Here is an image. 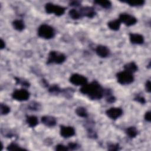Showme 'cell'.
I'll return each instance as SVG.
<instances>
[{"label":"cell","mask_w":151,"mask_h":151,"mask_svg":"<svg viewBox=\"0 0 151 151\" xmlns=\"http://www.w3.org/2000/svg\"><path fill=\"white\" fill-rule=\"evenodd\" d=\"M12 97L17 101H26L29 97V93L25 89H18L14 91Z\"/></svg>","instance_id":"cell-6"},{"label":"cell","mask_w":151,"mask_h":151,"mask_svg":"<svg viewBox=\"0 0 151 151\" xmlns=\"http://www.w3.org/2000/svg\"><path fill=\"white\" fill-rule=\"evenodd\" d=\"M94 3L104 8H109L111 6V3L109 1H95Z\"/></svg>","instance_id":"cell-21"},{"label":"cell","mask_w":151,"mask_h":151,"mask_svg":"<svg viewBox=\"0 0 151 151\" xmlns=\"http://www.w3.org/2000/svg\"><path fill=\"white\" fill-rule=\"evenodd\" d=\"M96 52L97 54L102 58L107 57L110 54V50L107 47L103 45H99L96 47Z\"/></svg>","instance_id":"cell-12"},{"label":"cell","mask_w":151,"mask_h":151,"mask_svg":"<svg viewBox=\"0 0 151 151\" xmlns=\"http://www.w3.org/2000/svg\"><path fill=\"white\" fill-rule=\"evenodd\" d=\"M117 81L122 85H126L131 84L134 81V77L132 73L123 71L119 72L116 75Z\"/></svg>","instance_id":"cell-4"},{"label":"cell","mask_w":151,"mask_h":151,"mask_svg":"<svg viewBox=\"0 0 151 151\" xmlns=\"http://www.w3.org/2000/svg\"><path fill=\"white\" fill-rule=\"evenodd\" d=\"M0 47H1V49L2 50L5 48V41L2 40V39H1V42H0Z\"/></svg>","instance_id":"cell-34"},{"label":"cell","mask_w":151,"mask_h":151,"mask_svg":"<svg viewBox=\"0 0 151 151\" xmlns=\"http://www.w3.org/2000/svg\"><path fill=\"white\" fill-rule=\"evenodd\" d=\"M106 113L111 119L116 120L122 115L123 110L119 107H111L106 110Z\"/></svg>","instance_id":"cell-9"},{"label":"cell","mask_w":151,"mask_h":151,"mask_svg":"<svg viewBox=\"0 0 151 151\" xmlns=\"http://www.w3.org/2000/svg\"><path fill=\"white\" fill-rule=\"evenodd\" d=\"M26 122L28 126L31 127H34L36 126L38 123V119L35 116H27Z\"/></svg>","instance_id":"cell-15"},{"label":"cell","mask_w":151,"mask_h":151,"mask_svg":"<svg viewBox=\"0 0 151 151\" xmlns=\"http://www.w3.org/2000/svg\"><path fill=\"white\" fill-rule=\"evenodd\" d=\"M76 113L81 117H87L88 116V113L86 108L83 107H78L76 109Z\"/></svg>","instance_id":"cell-20"},{"label":"cell","mask_w":151,"mask_h":151,"mask_svg":"<svg viewBox=\"0 0 151 151\" xmlns=\"http://www.w3.org/2000/svg\"><path fill=\"white\" fill-rule=\"evenodd\" d=\"M145 119L149 122H150L151 118H150V111L146 112V113L145 114Z\"/></svg>","instance_id":"cell-32"},{"label":"cell","mask_w":151,"mask_h":151,"mask_svg":"<svg viewBox=\"0 0 151 151\" xmlns=\"http://www.w3.org/2000/svg\"><path fill=\"white\" fill-rule=\"evenodd\" d=\"M54 28L47 24H42L38 29V35L44 39L52 38L54 37Z\"/></svg>","instance_id":"cell-2"},{"label":"cell","mask_w":151,"mask_h":151,"mask_svg":"<svg viewBox=\"0 0 151 151\" xmlns=\"http://www.w3.org/2000/svg\"><path fill=\"white\" fill-rule=\"evenodd\" d=\"M126 133L127 136L130 138L135 137L137 134V130L135 127L131 126L126 129Z\"/></svg>","instance_id":"cell-19"},{"label":"cell","mask_w":151,"mask_h":151,"mask_svg":"<svg viewBox=\"0 0 151 151\" xmlns=\"http://www.w3.org/2000/svg\"><path fill=\"white\" fill-rule=\"evenodd\" d=\"M69 15L70 17L73 18V19H79L81 16L79 12H78L77 10H76L75 9H71L69 12Z\"/></svg>","instance_id":"cell-22"},{"label":"cell","mask_w":151,"mask_h":151,"mask_svg":"<svg viewBox=\"0 0 151 151\" xmlns=\"http://www.w3.org/2000/svg\"><path fill=\"white\" fill-rule=\"evenodd\" d=\"M29 109L32 110H37L39 108V104L37 103L32 102L31 103L29 104Z\"/></svg>","instance_id":"cell-28"},{"label":"cell","mask_w":151,"mask_h":151,"mask_svg":"<svg viewBox=\"0 0 151 151\" xmlns=\"http://www.w3.org/2000/svg\"><path fill=\"white\" fill-rule=\"evenodd\" d=\"M145 88H146V90L147 92H149V93L150 92V81L149 80L147 81V82L146 83Z\"/></svg>","instance_id":"cell-33"},{"label":"cell","mask_w":151,"mask_h":151,"mask_svg":"<svg viewBox=\"0 0 151 151\" xmlns=\"http://www.w3.org/2000/svg\"><path fill=\"white\" fill-rule=\"evenodd\" d=\"M119 19L121 22L124 23L127 26L133 25L137 22V19L135 17L127 13H122L120 14Z\"/></svg>","instance_id":"cell-8"},{"label":"cell","mask_w":151,"mask_h":151,"mask_svg":"<svg viewBox=\"0 0 151 151\" xmlns=\"http://www.w3.org/2000/svg\"><path fill=\"white\" fill-rule=\"evenodd\" d=\"M130 41L134 44H142L144 42V37L139 34H130Z\"/></svg>","instance_id":"cell-13"},{"label":"cell","mask_w":151,"mask_h":151,"mask_svg":"<svg viewBox=\"0 0 151 151\" xmlns=\"http://www.w3.org/2000/svg\"><path fill=\"white\" fill-rule=\"evenodd\" d=\"M70 5L71 6H78L79 5V2L78 1H72L70 2Z\"/></svg>","instance_id":"cell-35"},{"label":"cell","mask_w":151,"mask_h":151,"mask_svg":"<svg viewBox=\"0 0 151 151\" xmlns=\"http://www.w3.org/2000/svg\"><path fill=\"white\" fill-rule=\"evenodd\" d=\"M134 100H136L137 101L139 102L140 103H142V104H144V103H145V102H146V100H145V98H144L143 96H136V97L134 98Z\"/></svg>","instance_id":"cell-30"},{"label":"cell","mask_w":151,"mask_h":151,"mask_svg":"<svg viewBox=\"0 0 151 151\" xmlns=\"http://www.w3.org/2000/svg\"><path fill=\"white\" fill-rule=\"evenodd\" d=\"M42 123L48 127H53L56 124L57 121L55 117L50 116H44L41 117Z\"/></svg>","instance_id":"cell-14"},{"label":"cell","mask_w":151,"mask_h":151,"mask_svg":"<svg viewBox=\"0 0 151 151\" xmlns=\"http://www.w3.org/2000/svg\"><path fill=\"white\" fill-rule=\"evenodd\" d=\"M125 2L128 4L130 6H141V5H143L145 3V1L143 0H142V1H128Z\"/></svg>","instance_id":"cell-24"},{"label":"cell","mask_w":151,"mask_h":151,"mask_svg":"<svg viewBox=\"0 0 151 151\" xmlns=\"http://www.w3.org/2000/svg\"><path fill=\"white\" fill-rule=\"evenodd\" d=\"M108 149L110 150H117L119 149V146L118 144H111L109 145Z\"/></svg>","instance_id":"cell-29"},{"label":"cell","mask_w":151,"mask_h":151,"mask_svg":"<svg viewBox=\"0 0 151 151\" xmlns=\"http://www.w3.org/2000/svg\"><path fill=\"white\" fill-rule=\"evenodd\" d=\"M121 25V22L119 19H115L107 23L109 28L113 31H117L119 29Z\"/></svg>","instance_id":"cell-16"},{"label":"cell","mask_w":151,"mask_h":151,"mask_svg":"<svg viewBox=\"0 0 151 151\" xmlns=\"http://www.w3.org/2000/svg\"><path fill=\"white\" fill-rule=\"evenodd\" d=\"M65 55L61 52L51 51L48 54L47 59V64H61L65 60Z\"/></svg>","instance_id":"cell-3"},{"label":"cell","mask_w":151,"mask_h":151,"mask_svg":"<svg viewBox=\"0 0 151 151\" xmlns=\"http://www.w3.org/2000/svg\"><path fill=\"white\" fill-rule=\"evenodd\" d=\"M80 14L81 16H85L89 18H91L96 15L94 9L91 6H84L80 9Z\"/></svg>","instance_id":"cell-11"},{"label":"cell","mask_w":151,"mask_h":151,"mask_svg":"<svg viewBox=\"0 0 151 151\" xmlns=\"http://www.w3.org/2000/svg\"><path fill=\"white\" fill-rule=\"evenodd\" d=\"M45 9L48 14H54L57 16H61L65 12V8L52 3H47L45 5Z\"/></svg>","instance_id":"cell-5"},{"label":"cell","mask_w":151,"mask_h":151,"mask_svg":"<svg viewBox=\"0 0 151 151\" xmlns=\"http://www.w3.org/2000/svg\"><path fill=\"white\" fill-rule=\"evenodd\" d=\"M12 25L15 29L19 31H22L25 28L24 22L20 19H16L14 21L12 22Z\"/></svg>","instance_id":"cell-18"},{"label":"cell","mask_w":151,"mask_h":151,"mask_svg":"<svg viewBox=\"0 0 151 151\" xmlns=\"http://www.w3.org/2000/svg\"><path fill=\"white\" fill-rule=\"evenodd\" d=\"M1 115H6L10 112V107L6 104H1Z\"/></svg>","instance_id":"cell-25"},{"label":"cell","mask_w":151,"mask_h":151,"mask_svg":"<svg viewBox=\"0 0 151 151\" xmlns=\"http://www.w3.org/2000/svg\"><path fill=\"white\" fill-rule=\"evenodd\" d=\"M6 149L8 150H25L24 148L21 147L20 146H19L17 144H16L15 143H11V144H9L7 146Z\"/></svg>","instance_id":"cell-23"},{"label":"cell","mask_w":151,"mask_h":151,"mask_svg":"<svg viewBox=\"0 0 151 151\" xmlns=\"http://www.w3.org/2000/svg\"><path fill=\"white\" fill-rule=\"evenodd\" d=\"M70 82L76 86H84L87 83V79L86 77L78 74H73L70 77Z\"/></svg>","instance_id":"cell-7"},{"label":"cell","mask_w":151,"mask_h":151,"mask_svg":"<svg viewBox=\"0 0 151 151\" xmlns=\"http://www.w3.org/2000/svg\"><path fill=\"white\" fill-rule=\"evenodd\" d=\"M48 91L51 94L52 93V94H54V93L58 94L60 91V87L57 85H53V86H52L51 87H50L49 88Z\"/></svg>","instance_id":"cell-26"},{"label":"cell","mask_w":151,"mask_h":151,"mask_svg":"<svg viewBox=\"0 0 151 151\" xmlns=\"http://www.w3.org/2000/svg\"><path fill=\"white\" fill-rule=\"evenodd\" d=\"M124 70L130 73H133L137 70V65L134 62H130L127 63L124 65Z\"/></svg>","instance_id":"cell-17"},{"label":"cell","mask_w":151,"mask_h":151,"mask_svg":"<svg viewBox=\"0 0 151 151\" xmlns=\"http://www.w3.org/2000/svg\"><path fill=\"white\" fill-rule=\"evenodd\" d=\"M55 150H59V151H63V150H69L68 146H65L63 145L59 144L55 146Z\"/></svg>","instance_id":"cell-27"},{"label":"cell","mask_w":151,"mask_h":151,"mask_svg":"<svg viewBox=\"0 0 151 151\" xmlns=\"http://www.w3.org/2000/svg\"><path fill=\"white\" fill-rule=\"evenodd\" d=\"M60 134L64 138H68L75 134V130L71 126H61Z\"/></svg>","instance_id":"cell-10"},{"label":"cell","mask_w":151,"mask_h":151,"mask_svg":"<svg viewBox=\"0 0 151 151\" xmlns=\"http://www.w3.org/2000/svg\"><path fill=\"white\" fill-rule=\"evenodd\" d=\"M68 147L69 149H71V150H75V149H77V147H78V145L76 143H73V142H71V143H69L68 145Z\"/></svg>","instance_id":"cell-31"},{"label":"cell","mask_w":151,"mask_h":151,"mask_svg":"<svg viewBox=\"0 0 151 151\" xmlns=\"http://www.w3.org/2000/svg\"><path fill=\"white\" fill-rule=\"evenodd\" d=\"M80 91L81 93L87 95L92 100L100 99L104 94V90L96 81L83 86L80 89Z\"/></svg>","instance_id":"cell-1"}]
</instances>
